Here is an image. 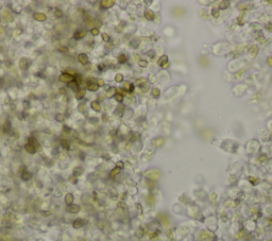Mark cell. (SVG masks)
Masks as SVG:
<instances>
[{"instance_id":"obj_33","label":"cell","mask_w":272,"mask_h":241,"mask_svg":"<svg viewBox=\"0 0 272 241\" xmlns=\"http://www.w3.org/2000/svg\"><path fill=\"white\" fill-rule=\"evenodd\" d=\"M97 82H98V83H97V85H98V86H103V85H104V81H103L102 79H99Z\"/></svg>"},{"instance_id":"obj_19","label":"cell","mask_w":272,"mask_h":241,"mask_svg":"<svg viewBox=\"0 0 272 241\" xmlns=\"http://www.w3.org/2000/svg\"><path fill=\"white\" fill-rule=\"evenodd\" d=\"M61 145H62V147L65 148V149H69V144H68V141L66 139H62V140H61Z\"/></svg>"},{"instance_id":"obj_23","label":"cell","mask_w":272,"mask_h":241,"mask_svg":"<svg viewBox=\"0 0 272 241\" xmlns=\"http://www.w3.org/2000/svg\"><path fill=\"white\" fill-rule=\"evenodd\" d=\"M102 38H103L104 41H109V40L111 39V38H110V35L106 34V33H102Z\"/></svg>"},{"instance_id":"obj_5","label":"cell","mask_w":272,"mask_h":241,"mask_svg":"<svg viewBox=\"0 0 272 241\" xmlns=\"http://www.w3.org/2000/svg\"><path fill=\"white\" fill-rule=\"evenodd\" d=\"M79 210H80V207L78 206V205H72V204H70L67 206V211L68 212H71V213H76L78 212Z\"/></svg>"},{"instance_id":"obj_32","label":"cell","mask_w":272,"mask_h":241,"mask_svg":"<svg viewBox=\"0 0 272 241\" xmlns=\"http://www.w3.org/2000/svg\"><path fill=\"white\" fill-rule=\"evenodd\" d=\"M55 15H56V17H61V16H62V11L59 10V9H56V10H55Z\"/></svg>"},{"instance_id":"obj_4","label":"cell","mask_w":272,"mask_h":241,"mask_svg":"<svg viewBox=\"0 0 272 241\" xmlns=\"http://www.w3.org/2000/svg\"><path fill=\"white\" fill-rule=\"evenodd\" d=\"M78 59H79V62H80L81 64H83V65L88 63V56H87L85 53H80L79 56H78Z\"/></svg>"},{"instance_id":"obj_10","label":"cell","mask_w":272,"mask_h":241,"mask_svg":"<svg viewBox=\"0 0 272 241\" xmlns=\"http://www.w3.org/2000/svg\"><path fill=\"white\" fill-rule=\"evenodd\" d=\"M98 88H99V86L97 85V83H90V84L87 85V89H88V90H90V92L98 90Z\"/></svg>"},{"instance_id":"obj_42","label":"cell","mask_w":272,"mask_h":241,"mask_svg":"<svg viewBox=\"0 0 272 241\" xmlns=\"http://www.w3.org/2000/svg\"><path fill=\"white\" fill-rule=\"evenodd\" d=\"M267 29H270L272 31V24H267Z\"/></svg>"},{"instance_id":"obj_18","label":"cell","mask_w":272,"mask_h":241,"mask_svg":"<svg viewBox=\"0 0 272 241\" xmlns=\"http://www.w3.org/2000/svg\"><path fill=\"white\" fill-rule=\"evenodd\" d=\"M114 1H102L101 2V4L104 6V7H111L112 5H114Z\"/></svg>"},{"instance_id":"obj_30","label":"cell","mask_w":272,"mask_h":241,"mask_svg":"<svg viewBox=\"0 0 272 241\" xmlns=\"http://www.w3.org/2000/svg\"><path fill=\"white\" fill-rule=\"evenodd\" d=\"M90 32H92V34H93V35H95V36H96V35H98V34H99V30H98V29H96V28L92 29V31H90Z\"/></svg>"},{"instance_id":"obj_13","label":"cell","mask_w":272,"mask_h":241,"mask_svg":"<svg viewBox=\"0 0 272 241\" xmlns=\"http://www.w3.org/2000/svg\"><path fill=\"white\" fill-rule=\"evenodd\" d=\"M85 89H79V92L77 93V99L78 100H80V99H82V98L85 96Z\"/></svg>"},{"instance_id":"obj_14","label":"cell","mask_w":272,"mask_h":241,"mask_svg":"<svg viewBox=\"0 0 272 241\" xmlns=\"http://www.w3.org/2000/svg\"><path fill=\"white\" fill-rule=\"evenodd\" d=\"M145 16L147 17V19L152 20V19H153V17H154V14H153L150 10H146V11H145Z\"/></svg>"},{"instance_id":"obj_39","label":"cell","mask_w":272,"mask_h":241,"mask_svg":"<svg viewBox=\"0 0 272 241\" xmlns=\"http://www.w3.org/2000/svg\"><path fill=\"white\" fill-rule=\"evenodd\" d=\"M24 169H26V167H24V166H21V168L19 169V172H20L21 174H22V173L24 172Z\"/></svg>"},{"instance_id":"obj_37","label":"cell","mask_w":272,"mask_h":241,"mask_svg":"<svg viewBox=\"0 0 272 241\" xmlns=\"http://www.w3.org/2000/svg\"><path fill=\"white\" fill-rule=\"evenodd\" d=\"M98 69H99V70H104V69H105V66H104L103 64H99V65H98Z\"/></svg>"},{"instance_id":"obj_1","label":"cell","mask_w":272,"mask_h":241,"mask_svg":"<svg viewBox=\"0 0 272 241\" xmlns=\"http://www.w3.org/2000/svg\"><path fill=\"white\" fill-rule=\"evenodd\" d=\"M59 80L61 82H64V83H70V82H72L73 80H75V77L71 76V74H69L67 72H63L62 74H61L59 77Z\"/></svg>"},{"instance_id":"obj_3","label":"cell","mask_w":272,"mask_h":241,"mask_svg":"<svg viewBox=\"0 0 272 241\" xmlns=\"http://www.w3.org/2000/svg\"><path fill=\"white\" fill-rule=\"evenodd\" d=\"M28 141H29V145H31L32 147H34V148H35V150L39 148V144L37 142V140H36V138H35V137H33V136H30V137L28 138Z\"/></svg>"},{"instance_id":"obj_2","label":"cell","mask_w":272,"mask_h":241,"mask_svg":"<svg viewBox=\"0 0 272 241\" xmlns=\"http://www.w3.org/2000/svg\"><path fill=\"white\" fill-rule=\"evenodd\" d=\"M29 65H30V61L26 57H22L20 61H19V67L21 70H26L29 68Z\"/></svg>"},{"instance_id":"obj_27","label":"cell","mask_w":272,"mask_h":241,"mask_svg":"<svg viewBox=\"0 0 272 241\" xmlns=\"http://www.w3.org/2000/svg\"><path fill=\"white\" fill-rule=\"evenodd\" d=\"M163 62H166V63H167V56H163V57L159 61V64H160L161 66H163Z\"/></svg>"},{"instance_id":"obj_17","label":"cell","mask_w":272,"mask_h":241,"mask_svg":"<svg viewBox=\"0 0 272 241\" xmlns=\"http://www.w3.org/2000/svg\"><path fill=\"white\" fill-rule=\"evenodd\" d=\"M127 60H128V57H127L126 54H120L118 56V62H119V63H126Z\"/></svg>"},{"instance_id":"obj_26","label":"cell","mask_w":272,"mask_h":241,"mask_svg":"<svg viewBox=\"0 0 272 241\" xmlns=\"http://www.w3.org/2000/svg\"><path fill=\"white\" fill-rule=\"evenodd\" d=\"M55 119H56V121H64L65 117H64L63 115H56V117H55Z\"/></svg>"},{"instance_id":"obj_29","label":"cell","mask_w":272,"mask_h":241,"mask_svg":"<svg viewBox=\"0 0 272 241\" xmlns=\"http://www.w3.org/2000/svg\"><path fill=\"white\" fill-rule=\"evenodd\" d=\"M229 6V2H221L220 3V9H225V7H227Z\"/></svg>"},{"instance_id":"obj_22","label":"cell","mask_w":272,"mask_h":241,"mask_svg":"<svg viewBox=\"0 0 272 241\" xmlns=\"http://www.w3.org/2000/svg\"><path fill=\"white\" fill-rule=\"evenodd\" d=\"M122 80H123V77H122V74H120V73H118L115 77V81L116 82H122Z\"/></svg>"},{"instance_id":"obj_35","label":"cell","mask_w":272,"mask_h":241,"mask_svg":"<svg viewBox=\"0 0 272 241\" xmlns=\"http://www.w3.org/2000/svg\"><path fill=\"white\" fill-rule=\"evenodd\" d=\"M117 90H118V94H119V95H121V96L126 94V92H125V89H122V88H118Z\"/></svg>"},{"instance_id":"obj_34","label":"cell","mask_w":272,"mask_h":241,"mask_svg":"<svg viewBox=\"0 0 272 241\" xmlns=\"http://www.w3.org/2000/svg\"><path fill=\"white\" fill-rule=\"evenodd\" d=\"M9 129H10V123H5V126H4V129H3V132H4V133H6Z\"/></svg>"},{"instance_id":"obj_41","label":"cell","mask_w":272,"mask_h":241,"mask_svg":"<svg viewBox=\"0 0 272 241\" xmlns=\"http://www.w3.org/2000/svg\"><path fill=\"white\" fill-rule=\"evenodd\" d=\"M81 172H82V169L81 168H79L78 170H77V169H75V173H78L79 174V173H81Z\"/></svg>"},{"instance_id":"obj_28","label":"cell","mask_w":272,"mask_h":241,"mask_svg":"<svg viewBox=\"0 0 272 241\" xmlns=\"http://www.w3.org/2000/svg\"><path fill=\"white\" fill-rule=\"evenodd\" d=\"M139 65L142 66V67H147L148 63H147L146 61H143V60H140V61H139Z\"/></svg>"},{"instance_id":"obj_21","label":"cell","mask_w":272,"mask_h":241,"mask_svg":"<svg viewBox=\"0 0 272 241\" xmlns=\"http://www.w3.org/2000/svg\"><path fill=\"white\" fill-rule=\"evenodd\" d=\"M125 86H126V88L128 89L129 92H133V89H134V86H133V84H131V83H126V84H125Z\"/></svg>"},{"instance_id":"obj_9","label":"cell","mask_w":272,"mask_h":241,"mask_svg":"<svg viewBox=\"0 0 272 241\" xmlns=\"http://www.w3.org/2000/svg\"><path fill=\"white\" fill-rule=\"evenodd\" d=\"M24 150L27 151L28 153H30V154H34L35 152H36V150H35V148L34 147H32L31 145H29V144H27L24 146Z\"/></svg>"},{"instance_id":"obj_40","label":"cell","mask_w":272,"mask_h":241,"mask_svg":"<svg viewBox=\"0 0 272 241\" xmlns=\"http://www.w3.org/2000/svg\"><path fill=\"white\" fill-rule=\"evenodd\" d=\"M119 172V168H117V169H115V170H113V172H112V174L114 175V174H117Z\"/></svg>"},{"instance_id":"obj_15","label":"cell","mask_w":272,"mask_h":241,"mask_svg":"<svg viewBox=\"0 0 272 241\" xmlns=\"http://www.w3.org/2000/svg\"><path fill=\"white\" fill-rule=\"evenodd\" d=\"M83 223H84V221H83V220H81V219H78V220H76V221L73 222V227H76V228H78V227H81V226L83 225Z\"/></svg>"},{"instance_id":"obj_24","label":"cell","mask_w":272,"mask_h":241,"mask_svg":"<svg viewBox=\"0 0 272 241\" xmlns=\"http://www.w3.org/2000/svg\"><path fill=\"white\" fill-rule=\"evenodd\" d=\"M115 99L118 102H122V100H123V97H122L121 95H119V94H117V95H115Z\"/></svg>"},{"instance_id":"obj_8","label":"cell","mask_w":272,"mask_h":241,"mask_svg":"<svg viewBox=\"0 0 272 241\" xmlns=\"http://www.w3.org/2000/svg\"><path fill=\"white\" fill-rule=\"evenodd\" d=\"M92 107L96 112H100L101 111V105H100V103L98 101H93L92 102Z\"/></svg>"},{"instance_id":"obj_6","label":"cell","mask_w":272,"mask_h":241,"mask_svg":"<svg viewBox=\"0 0 272 241\" xmlns=\"http://www.w3.org/2000/svg\"><path fill=\"white\" fill-rule=\"evenodd\" d=\"M46 15L45 14H43V13H35L34 14V19L35 20H37V21H44V20H46Z\"/></svg>"},{"instance_id":"obj_7","label":"cell","mask_w":272,"mask_h":241,"mask_svg":"<svg viewBox=\"0 0 272 241\" xmlns=\"http://www.w3.org/2000/svg\"><path fill=\"white\" fill-rule=\"evenodd\" d=\"M85 36H86V31H79V32H76L73 35L75 39H81Z\"/></svg>"},{"instance_id":"obj_25","label":"cell","mask_w":272,"mask_h":241,"mask_svg":"<svg viewBox=\"0 0 272 241\" xmlns=\"http://www.w3.org/2000/svg\"><path fill=\"white\" fill-rule=\"evenodd\" d=\"M59 51L60 52H63V53H66L68 51V48H66L64 46H61V47H59Z\"/></svg>"},{"instance_id":"obj_11","label":"cell","mask_w":272,"mask_h":241,"mask_svg":"<svg viewBox=\"0 0 272 241\" xmlns=\"http://www.w3.org/2000/svg\"><path fill=\"white\" fill-rule=\"evenodd\" d=\"M68 87L71 88L73 92H77V93L79 92V85H78L76 82H73V81H72V82H70V83H68Z\"/></svg>"},{"instance_id":"obj_38","label":"cell","mask_w":272,"mask_h":241,"mask_svg":"<svg viewBox=\"0 0 272 241\" xmlns=\"http://www.w3.org/2000/svg\"><path fill=\"white\" fill-rule=\"evenodd\" d=\"M267 63H268V64H269L271 67H272V57H269V59L267 60Z\"/></svg>"},{"instance_id":"obj_12","label":"cell","mask_w":272,"mask_h":241,"mask_svg":"<svg viewBox=\"0 0 272 241\" xmlns=\"http://www.w3.org/2000/svg\"><path fill=\"white\" fill-rule=\"evenodd\" d=\"M72 201H73V197H72V194L71 193H68L66 197H65V202L67 203V205H70L72 203Z\"/></svg>"},{"instance_id":"obj_16","label":"cell","mask_w":272,"mask_h":241,"mask_svg":"<svg viewBox=\"0 0 272 241\" xmlns=\"http://www.w3.org/2000/svg\"><path fill=\"white\" fill-rule=\"evenodd\" d=\"M21 177H22V180H24V181H28L29 178H31V173H30V172H28V171H24V172L22 173Z\"/></svg>"},{"instance_id":"obj_36","label":"cell","mask_w":272,"mask_h":241,"mask_svg":"<svg viewBox=\"0 0 272 241\" xmlns=\"http://www.w3.org/2000/svg\"><path fill=\"white\" fill-rule=\"evenodd\" d=\"M213 15H214L215 17H218V16H219V11L216 10V9H214V10H213Z\"/></svg>"},{"instance_id":"obj_20","label":"cell","mask_w":272,"mask_h":241,"mask_svg":"<svg viewBox=\"0 0 272 241\" xmlns=\"http://www.w3.org/2000/svg\"><path fill=\"white\" fill-rule=\"evenodd\" d=\"M115 90H116V89L114 88V87L110 88L109 90H108V93H106V97H109V98H110V97H112V96H113L114 94H115Z\"/></svg>"},{"instance_id":"obj_31","label":"cell","mask_w":272,"mask_h":241,"mask_svg":"<svg viewBox=\"0 0 272 241\" xmlns=\"http://www.w3.org/2000/svg\"><path fill=\"white\" fill-rule=\"evenodd\" d=\"M153 96H154V97H159V96H160V90H159L157 88L153 89Z\"/></svg>"}]
</instances>
